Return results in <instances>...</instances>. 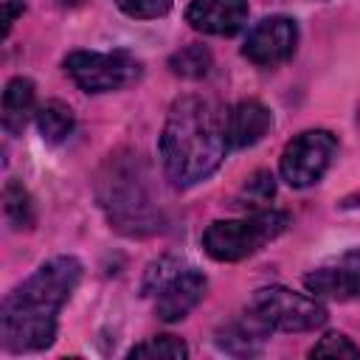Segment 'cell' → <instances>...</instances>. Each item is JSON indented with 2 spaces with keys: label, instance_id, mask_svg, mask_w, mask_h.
<instances>
[{
  "label": "cell",
  "instance_id": "ac0fdd59",
  "mask_svg": "<svg viewBox=\"0 0 360 360\" xmlns=\"http://www.w3.org/2000/svg\"><path fill=\"white\" fill-rule=\"evenodd\" d=\"M309 357H360V349L340 332H332L326 338H321L312 349Z\"/></svg>",
  "mask_w": 360,
  "mask_h": 360
},
{
  "label": "cell",
  "instance_id": "30bf717a",
  "mask_svg": "<svg viewBox=\"0 0 360 360\" xmlns=\"http://www.w3.org/2000/svg\"><path fill=\"white\" fill-rule=\"evenodd\" d=\"M186 20L202 34L231 37L248 22V0H191Z\"/></svg>",
  "mask_w": 360,
  "mask_h": 360
},
{
  "label": "cell",
  "instance_id": "5bb4252c",
  "mask_svg": "<svg viewBox=\"0 0 360 360\" xmlns=\"http://www.w3.org/2000/svg\"><path fill=\"white\" fill-rule=\"evenodd\" d=\"M37 127H39V135L48 141V143H59L65 141L73 127H76V115L73 110L65 104V101H45L39 110H37Z\"/></svg>",
  "mask_w": 360,
  "mask_h": 360
},
{
  "label": "cell",
  "instance_id": "52a82bcc",
  "mask_svg": "<svg viewBox=\"0 0 360 360\" xmlns=\"http://www.w3.org/2000/svg\"><path fill=\"white\" fill-rule=\"evenodd\" d=\"M338 152V138L329 129H307L295 135L281 152V177L292 188H307L323 177Z\"/></svg>",
  "mask_w": 360,
  "mask_h": 360
},
{
  "label": "cell",
  "instance_id": "603a6c76",
  "mask_svg": "<svg viewBox=\"0 0 360 360\" xmlns=\"http://www.w3.org/2000/svg\"><path fill=\"white\" fill-rule=\"evenodd\" d=\"M65 3H70V6H76V3H82V0H65Z\"/></svg>",
  "mask_w": 360,
  "mask_h": 360
},
{
  "label": "cell",
  "instance_id": "44dd1931",
  "mask_svg": "<svg viewBox=\"0 0 360 360\" xmlns=\"http://www.w3.org/2000/svg\"><path fill=\"white\" fill-rule=\"evenodd\" d=\"M22 3H14V0H6V25H3V37L11 31V25H14V20H17V14H22Z\"/></svg>",
  "mask_w": 360,
  "mask_h": 360
},
{
  "label": "cell",
  "instance_id": "e0dca14e",
  "mask_svg": "<svg viewBox=\"0 0 360 360\" xmlns=\"http://www.w3.org/2000/svg\"><path fill=\"white\" fill-rule=\"evenodd\" d=\"M188 354L186 343L174 335H158L129 349V357H149V360H183Z\"/></svg>",
  "mask_w": 360,
  "mask_h": 360
},
{
  "label": "cell",
  "instance_id": "9c48e42d",
  "mask_svg": "<svg viewBox=\"0 0 360 360\" xmlns=\"http://www.w3.org/2000/svg\"><path fill=\"white\" fill-rule=\"evenodd\" d=\"M205 276L197 273V270H183V273H174L172 278H166L160 287H158V301H155V312L160 321L172 323V321H180L186 318L205 295Z\"/></svg>",
  "mask_w": 360,
  "mask_h": 360
},
{
  "label": "cell",
  "instance_id": "cb8c5ba5",
  "mask_svg": "<svg viewBox=\"0 0 360 360\" xmlns=\"http://www.w3.org/2000/svg\"><path fill=\"white\" fill-rule=\"evenodd\" d=\"M357 121H360V107H357Z\"/></svg>",
  "mask_w": 360,
  "mask_h": 360
},
{
  "label": "cell",
  "instance_id": "7c38bea8",
  "mask_svg": "<svg viewBox=\"0 0 360 360\" xmlns=\"http://www.w3.org/2000/svg\"><path fill=\"white\" fill-rule=\"evenodd\" d=\"M270 124H273L270 110L262 101L248 98V101L233 104L225 112V138H228V146L231 149H248V146L259 143L267 135Z\"/></svg>",
  "mask_w": 360,
  "mask_h": 360
},
{
  "label": "cell",
  "instance_id": "8fae6325",
  "mask_svg": "<svg viewBox=\"0 0 360 360\" xmlns=\"http://www.w3.org/2000/svg\"><path fill=\"white\" fill-rule=\"evenodd\" d=\"M304 284L309 292L321 298H335V301L360 298V253H349L338 264L312 270L304 278Z\"/></svg>",
  "mask_w": 360,
  "mask_h": 360
},
{
  "label": "cell",
  "instance_id": "9a60e30c",
  "mask_svg": "<svg viewBox=\"0 0 360 360\" xmlns=\"http://www.w3.org/2000/svg\"><path fill=\"white\" fill-rule=\"evenodd\" d=\"M3 211H6V219H8V225L14 231H28L34 225V219H37L28 191L14 180H8L6 188H3Z\"/></svg>",
  "mask_w": 360,
  "mask_h": 360
},
{
  "label": "cell",
  "instance_id": "ffe728a7",
  "mask_svg": "<svg viewBox=\"0 0 360 360\" xmlns=\"http://www.w3.org/2000/svg\"><path fill=\"white\" fill-rule=\"evenodd\" d=\"M273 191H276L273 174H267V172H256V174L248 180V186H245V194H248L250 202H267V200L273 197Z\"/></svg>",
  "mask_w": 360,
  "mask_h": 360
},
{
  "label": "cell",
  "instance_id": "ba28073f",
  "mask_svg": "<svg viewBox=\"0 0 360 360\" xmlns=\"http://www.w3.org/2000/svg\"><path fill=\"white\" fill-rule=\"evenodd\" d=\"M295 45H298L295 20H290L284 14H273V17H264L262 22H256L250 28V34L242 45V53L253 65L270 68V65H278V62L290 59Z\"/></svg>",
  "mask_w": 360,
  "mask_h": 360
},
{
  "label": "cell",
  "instance_id": "3957f363",
  "mask_svg": "<svg viewBox=\"0 0 360 360\" xmlns=\"http://www.w3.org/2000/svg\"><path fill=\"white\" fill-rule=\"evenodd\" d=\"M98 197L110 222L118 231L129 236H143L160 228V214L149 197L146 174L138 155H115L107 160L98 180Z\"/></svg>",
  "mask_w": 360,
  "mask_h": 360
},
{
  "label": "cell",
  "instance_id": "5b68a950",
  "mask_svg": "<svg viewBox=\"0 0 360 360\" xmlns=\"http://www.w3.org/2000/svg\"><path fill=\"white\" fill-rule=\"evenodd\" d=\"M248 312L259 318L267 329L281 332H309L326 321V309L301 292H292L287 287H262L253 292Z\"/></svg>",
  "mask_w": 360,
  "mask_h": 360
},
{
  "label": "cell",
  "instance_id": "2e32d148",
  "mask_svg": "<svg viewBox=\"0 0 360 360\" xmlns=\"http://www.w3.org/2000/svg\"><path fill=\"white\" fill-rule=\"evenodd\" d=\"M169 68L183 79H202L211 68V51L202 45H186L177 53H172Z\"/></svg>",
  "mask_w": 360,
  "mask_h": 360
},
{
  "label": "cell",
  "instance_id": "6da1fadb",
  "mask_svg": "<svg viewBox=\"0 0 360 360\" xmlns=\"http://www.w3.org/2000/svg\"><path fill=\"white\" fill-rule=\"evenodd\" d=\"M82 278L73 256H56L11 290L0 309V338L8 352H39L53 343L56 318Z\"/></svg>",
  "mask_w": 360,
  "mask_h": 360
},
{
  "label": "cell",
  "instance_id": "8992f818",
  "mask_svg": "<svg viewBox=\"0 0 360 360\" xmlns=\"http://www.w3.org/2000/svg\"><path fill=\"white\" fill-rule=\"evenodd\" d=\"M65 73L84 93H110L121 90L141 76V65L135 56L124 51L98 53V51H73L65 59Z\"/></svg>",
  "mask_w": 360,
  "mask_h": 360
},
{
  "label": "cell",
  "instance_id": "7a4b0ae2",
  "mask_svg": "<svg viewBox=\"0 0 360 360\" xmlns=\"http://www.w3.org/2000/svg\"><path fill=\"white\" fill-rule=\"evenodd\" d=\"M225 118L211 101L183 96L172 104L160 135V158L166 177L174 186L188 188L214 174L225 158Z\"/></svg>",
  "mask_w": 360,
  "mask_h": 360
},
{
  "label": "cell",
  "instance_id": "7402d4cb",
  "mask_svg": "<svg viewBox=\"0 0 360 360\" xmlns=\"http://www.w3.org/2000/svg\"><path fill=\"white\" fill-rule=\"evenodd\" d=\"M343 208H360V191H354V194H349V197H343V202H340Z\"/></svg>",
  "mask_w": 360,
  "mask_h": 360
},
{
  "label": "cell",
  "instance_id": "4fadbf2b",
  "mask_svg": "<svg viewBox=\"0 0 360 360\" xmlns=\"http://www.w3.org/2000/svg\"><path fill=\"white\" fill-rule=\"evenodd\" d=\"M34 104H37L34 82L14 76L3 90V127H6V132H11V135L22 132V127L34 115Z\"/></svg>",
  "mask_w": 360,
  "mask_h": 360
},
{
  "label": "cell",
  "instance_id": "d6986e66",
  "mask_svg": "<svg viewBox=\"0 0 360 360\" xmlns=\"http://www.w3.org/2000/svg\"><path fill=\"white\" fill-rule=\"evenodd\" d=\"M115 6L129 17L155 20V17H163L172 8V0H115Z\"/></svg>",
  "mask_w": 360,
  "mask_h": 360
},
{
  "label": "cell",
  "instance_id": "277c9868",
  "mask_svg": "<svg viewBox=\"0 0 360 360\" xmlns=\"http://www.w3.org/2000/svg\"><path fill=\"white\" fill-rule=\"evenodd\" d=\"M287 222H290V217L284 211H273V208L253 211L245 219H219L205 228L202 248L217 262H236V259L256 253L267 242H273L287 228Z\"/></svg>",
  "mask_w": 360,
  "mask_h": 360
}]
</instances>
